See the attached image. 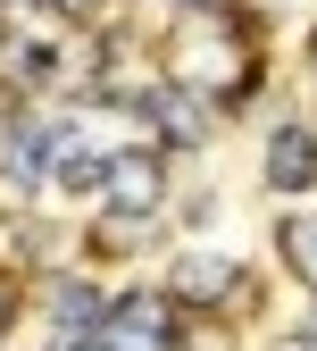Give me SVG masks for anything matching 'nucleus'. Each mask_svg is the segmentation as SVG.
Returning a JSON list of instances; mask_svg holds the SVG:
<instances>
[{
  "label": "nucleus",
  "instance_id": "obj_1",
  "mask_svg": "<svg viewBox=\"0 0 317 351\" xmlns=\"http://www.w3.org/2000/svg\"><path fill=\"white\" fill-rule=\"evenodd\" d=\"M225 17H234V9H209V17H184V25H175L167 34V51H159V67H167V84H175V93H192V101H209V93H251V51H242V42H234V25H225Z\"/></svg>",
  "mask_w": 317,
  "mask_h": 351
},
{
  "label": "nucleus",
  "instance_id": "obj_2",
  "mask_svg": "<svg viewBox=\"0 0 317 351\" xmlns=\"http://www.w3.org/2000/svg\"><path fill=\"white\" fill-rule=\"evenodd\" d=\"M109 251H134V243H142V226H151V217H159V201H167V159L159 151H142V143H134V151H109Z\"/></svg>",
  "mask_w": 317,
  "mask_h": 351
},
{
  "label": "nucleus",
  "instance_id": "obj_3",
  "mask_svg": "<svg viewBox=\"0 0 317 351\" xmlns=\"http://www.w3.org/2000/svg\"><path fill=\"white\" fill-rule=\"evenodd\" d=\"M101 351H175V301L167 293H125L109 301V318L92 335Z\"/></svg>",
  "mask_w": 317,
  "mask_h": 351
},
{
  "label": "nucleus",
  "instance_id": "obj_4",
  "mask_svg": "<svg viewBox=\"0 0 317 351\" xmlns=\"http://www.w3.org/2000/svg\"><path fill=\"white\" fill-rule=\"evenodd\" d=\"M251 276L234 268V259H217V251H184L167 268V301H184V310H225V301H234Z\"/></svg>",
  "mask_w": 317,
  "mask_h": 351
},
{
  "label": "nucleus",
  "instance_id": "obj_5",
  "mask_svg": "<svg viewBox=\"0 0 317 351\" xmlns=\"http://www.w3.org/2000/svg\"><path fill=\"white\" fill-rule=\"evenodd\" d=\"M51 125H9V134H0V176H9V193H34V184H51Z\"/></svg>",
  "mask_w": 317,
  "mask_h": 351
},
{
  "label": "nucleus",
  "instance_id": "obj_6",
  "mask_svg": "<svg viewBox=\"0 0 317 351\" xmlns=\"http://www.w3.org/2000/svg\"><path fill=\"white\" fill-rule=\"evenodd\" d=\"M317 184V134L309 125H276L267 143V193H309Z\"/></svg>",
  "mask_w": 317,
  "mask_h": 351
},
{
  "label": "nucleus",
  "instance_id": "obj_7",
  "mask_svg": "<svg viewBox=\"0 0 317 351\" xmlns=\"http://www.w3.org/2000/svg\"><path fill=\"white\" fill-rule=\"evenodd\" d=\"M51 176H59L67 193H101V184H109V151L84 143V134H59V143H51Z\"/></svg>",
  "mask_w": 317,
  "mask_h": 351
},
{
  "label": "nucleus",
  "instance_id": "obj_8",
  "mask_svg": "<svg viewBox=\"0 0 317 351\" xmlns=\"http://www.w3.org/2000/svg\"><path fill=\"white\" fill-rule=\"evenodd\" d=\"M51 318H59V335H101L109 301L84 285V276H59V285H51Z\"/></svg>",
  "mask_w": 317,
  "mask_h": 351
},
{
  "label": "nucleus",
  "instance_id": "obj_9",
  "mask_svg": "<svg viewBox=\"0 0 317 351\" xmlns=\"http://www.w3.org/2000/svg\"><path fill=\"white\" fill-rule=\"evenodd\" d=\"M276 243H284V259H292V276H301V285L317 293V209H292Z\"/></svg>",
  "mask_w": 317,
  "mask_h": 351
},
{
  "label": "nucleus",
  "instance_id": "obj_10",
  "mask_svg": "<svg viewBox=\"0 0 317 351\" xmlns=\"http://www.w3.org/2000/svg\"><path fill=\"white\" fill-rule=\"evenodd\" d=\"M51 17H92V0H42Z\"/></svg>",
  "mask_w": 317,
  "mask_h": 351
},
{
  "label": "nucleus",
  "instance_id": "obj_11",
  "mask_svg": "<svg viewBox=\"0 0 317 351\" xmlns=\"http://www.w3.org/2000/svg\"><path fill=\"white\" fill-rule=\"evenodd\" d=\"M51 351H101V343H92V335H59Z\"/></svg>",
  "mask_w": 317,
  "mask_h": 351
},
{
  "label": "nucleus",
  "instance_id": "obj_12",
  "mask_svg": "<svg viewBox=\"0 0 317 351\" xmlns=\"http://www.w3.org/2000/svg\"><path fill=\"white\" fill-rule=\"evenodd\" d=\"M175 9H184V17H209V9H225V0H175Z\"/></svg>",
  "mask_w": 317,
  "mask_h": 351
},
{
  "label": "nucleus",
  "instance_id": "obj_13",
  "mask_svg": "<svg viewBox=\"0 0 317 351\" xmlns=\"http://www.w3.org/2000/svg\"><path fill=\"white\" fill-rule=\"evenodd\" d=\"M309 84H317V25H309Z\"/></svg>",
  "mask_w": 317,
  "mask_h": 351
},
{
  "label": "nucleus",
  "instance_id": "obj_14",
  "mask_svg": "<svg viewBox=\"0 0 317 351\" xmlns=\"http://www.w3.org/2000/svg\"><path fill=\"white\" fill-rule=\"evenodd\" d=\"M301 343H317V318H309V335H301Z\"/></svg>",
  "mask_w": 317,
  "mask_h": 351
},
{
  "label": "nucleus",
  "instance_id": "obj_15",
  "mask_svg": "<svg viewBox=\"0 0 317 351\" xmlns=\"http://www.w3.org/2000/svg\"><path fill=\"white\" fill-rule=\"evenodd\" d=\"M0 34H9V25H0Z\"/></svg>",
  "mask_w": 317,
  "mask_h": 351
}]
</instances>
